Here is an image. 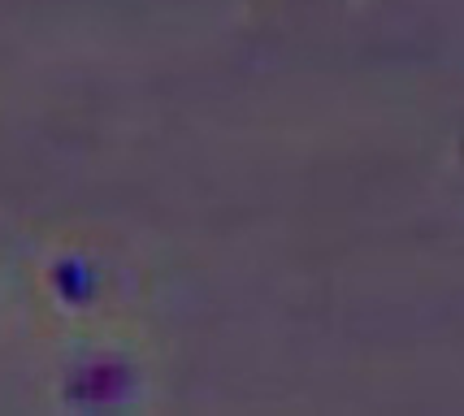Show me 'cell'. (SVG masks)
Here are the masks:
<instances>
[]
</instances>
